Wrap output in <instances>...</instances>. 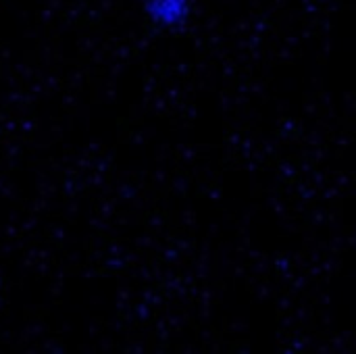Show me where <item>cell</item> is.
Masks as SVG:
<instances>
[{"mask_svg": "<svg viewBox=\"0 0 356 354\" xmlns=\"http://www.w3.org/2000/svg\"><path fill=\"white\" fill-rule=\"evenodd\" d=\"M188 0H146V13L159 27H175L188 17Z\"/></svg>", "mask_w": 356, "mask_h": 354, "instance_id": "obj_1", "label": "cell"}]
</instances>
